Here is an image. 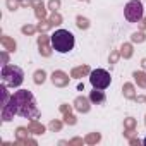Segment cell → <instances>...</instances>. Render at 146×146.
Segmentation results:
<instances>
[{"mask_svg":"<svg viewBox=\"0 0 146 146\" xmlns=\"http://www.w3.org/2000/svg\"><path fill=\"white\" fill-rule=\"evenodd\" d=\"M143 14H144V9L139 0H131L124 7V16L129 23H139L143 19Z\"/></svg>","mask_w":146,"mask_h":146,"instance_id":"5","label":"cell"},{"mask_svg":"<svg viewBox=\"0 0 146 146\" xmlns=\"http://www.w3.org/2000/svg\"><path fill=\"white\" fill-rule=\"evenodd\" d=\"M2 83L9 88H19L23 83H24V72L21 67L17 65H12V64H4L2 65Z\"/></svg>","mask_w":146,"mask_h":146,"instance_id":"3","label":"cell"},{"mask_svg":"<svg viewBox=\"0 0 146 146\" xmlns=\"http://www.w3.org/2000/svg\"><path fill=\"white\" fill-rule=\"evenodd\" d=\"M90 83L93 86V90H107L112 83L110 72H107L105 69H95L90 74Z\"/></svg>","mask_w":146,"mask_h":146,"instance_id":"4","label":"cell"},{"mask_svg":"<svg viewBox=\"0 0 146 146\" xmlns=\"http://www.w3.org/2000/svg\"><path fill=\"white\" fill-rule=\"evenodd\" d=\"M38 107H36V100L33 96L31 91L28 90H19L14 91V95H11L9 102L2 107V119L4 120H11V117L19 115L23 119H35L38 117Z\"/></svg>","mask_w":146,"mask_h":146,"instance_id":"1","label":"cell"},{"mask_svg":"<svg viewBox=\"0 0 146 146\" xmlns=\"http://www.w3.org/2000/svg\"><path fill=\"white\" fill-rule=\"evenodd\" d=\"M143 143H144V146H146V137H144V139H143Z\"/></svg>","mask_w":146,"mask_h":146,"instance_id":"7","label":"cell"},{"mask_svg":"<svg viewBox=\"0 0 146 146\" xmlns=\"http://www.w3.org/2000/svg\"><path fill=\"white\" fill-rule=\"evenodd\" d=\"M90 100H91L93 103H103V102H105V93H103V90H95V91H91V93H90Z\"/></svg>","mask_w":146,"mask_h":146,"instance_id":"6","label":"cell"},{"mask_svg":"<svg viewBox=\"0 0 146 146\" xmlns=\"http://www.w3.org/2000/svg\"><path fill=\"white\" fill-rule=\"evenodd\" d=\"M50 43H52V48L55 52H58V53H69L76 45L74 35L70 31H67V29H57L55 33H52Z\"/></svg>","mask_w":146,"mask_h":146,"instance_id":"2","label":"cell"}]
</instances>
